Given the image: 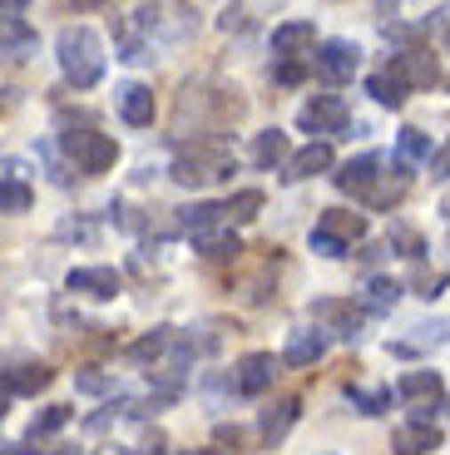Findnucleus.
<instances>
[{
	"label": "nucleus",
	"mask_w": 450,
	"mask_h": 455,
	"mask_svg": "<svg viewBox=\"0 0 450 455\" xmlns=\"http://www.w3.org/2000/svg\"><path fill=\"white\" fill-rule=\"evenodd\" d=\"M55 60L65 69V80L75 90H94L104 75V40L90 30V25H65L55 35Z\"/></svg>",
	"instance_id": "obj_1"
},
{
	"label": "nucleus",
	"mask_w": 450,
	"mask_h": 455,
	"mask_svg": "<svg viewBox=\"0 0 450 455\" xmlns=\"http://www.w3.org/2000/svg\"><path fill=\"white\" fill-rule=\"evenodd\" d=\"M233 148L228 144H193L189 154H179L173 159V183H183V188H208V183L228 179L233 173Z\"/></svg>",
	"instance_id": "obj_2"
},
{
	"label": "nucleus",
	"mask_w": 450,
	"mask_h": 455,
	"mask_svg": "<svg viewBox=\"0 0 450 455\" xmlns=\"http://www.w3.org/2000/svg\"><path fill=\"white\" fill-rule=\"evenodd\" d=\"M60 148L75 159L79 173H109L119 159L114 134H100V129H69V134H60Z\"/></svg>",
	"instance_id": "obj_3"
},
{
	"label": "nucleus",
	"mask_w": 450,
	"mask_h": 455,
	"mask_svg": "<svg viewBox=\"0 0 450 455\" xmlns=\"http://www.w3.org/2000/svg\"><path fill=\"white\" fill-rule=\"evenodd\" d=\"M386 75H391L401 90H430V84L440 80V65H436V55L430 50H396L391 55V65H386Z\"/></svg>",
	"instance_id": "obj_4"
},
{
	"label": "nucleus",
	"mask_w": 450,
	"mask_h": 455,
	"mask_svg": "<svg viewBox=\"0 0 450 455\" xmlns=\"http://www.w3.org/2000/svg\"><path fill=\"white\" fill-rule=\"evenodd\" d=\"M396 396L411 401V421H430V411L446 401V381H440V371H406L401 381H396Z\"/></svg>",
	"instance_id": "obj_5"
},
{
	"label": "nucleus",
	"mask_w": 450,
	"mask_h": 455,
	"mask_svg": "<svg viewBox=\"0 0 450 455\" xmlns=\"http://www.w3.org/2000/svg\"><path fill=\"white\" fill-rule=\"evenodd\" d=\"M297 124L307 129V134H342V129L351 124V109L342 94H312V100L302 104V114H297Z\"/></svg>",
	"instance_id": "obj_6"
},
{
	"label": "nucleus",
	"mask_w": 450,
	"mask_h": 455,
	"mask_svg": "<svg viewBox=\"0 0 450 455\" xmlns=\"http://www.w3.org/2000/svg\"><path fill=\"white\" fill-rule=\"evenodd\" d=\"M312 69L322 75L326 84H347L351 75L361 69V50L351 45V40H322L312 55Z\"/></svg>",
	"instance_id": "obj_7"
},
{
	"label": "nucleus",
	"mask_w": 450,
	"mask_h": 455,
	"mask_svg": "<svg viewBox=\"0 0 450 455\" xmlns=\"http://www.w3.org/2000/svg\"><path fill=\"white\" fill-rule=\"evenodd\" d=\"M277 366H282V356H272V352H248L243 362H237V371H233V391L237 396H268L272 391V381H277Z\"/></svg>",
	"instance_id": "obj_8"
},
{
	"label": "nucleus",
	"mask_w": 450,
	"mask_h": 455,
	"mask_svg": "<svg viewBox=\"0 0 450 455\" xmlns=\"http://www.w3.org/2000/svg\"><path fill=\"white\" fill-rule=\"evenodd\" d=\"M361 317H366V307H357L351 297H317L312 302V322L322 331H337V337H357L361 331Z\"/></svg>",
	"instance_id": "obj_9"
},
{
	"label": "nucleus",
	"mask_w": 450,
	"mask_h": 455,
	"mask_svg": "<svg viewBox=\"0 0 450 455\" xmlns=\"http://www.w3.org/2000/svg\"><path fill=\"white\" fill-rule=\"evenodd\" d=\"M65 287L79 297H94V302H109V297L119 292V273H114V267H69Z\"/></svg>",
	"instance_id": "obj_10"
},
{
	"label": "nucleus",
	"mask_w": 450,
	"mask_h": 455,
	"mask_svg": "<svg viewBox=\"0 0 450 455\" xmlns=\"http://www.w3.org/2000/svg\"><path fill=\"white\" fill-rule=\"evenodd\" d=\"M382 164H386L382 154H361V159H347L337 173H332V183H337L342 194H361V198H366V194H372L376 169H382Z\"/></svg>",
	"instance_id": "obj_11"
},
{
	"label": "nucleus",
	"mask_w": 450,
	"mask_h": 455,
	"mask_svg": "<svg viewBox=\"0 0 450 455\" xmlns=\"http://www.w3.org/2000/svg\"><path fill=\"white\" fill-rule=\"evenodd\" d=\"M312 20H287L272 30V55L277 60H312Z\"/></svg>",
	"instance_id": "obj_12"
},
{
	"label": "nucleus",
	"mask_w": 450,
	"mask_h": 455,
	"mask_svg": "<svg viewBox=\"0 0 450 455\" xmlns=\"http://www.w3.org/2000/svg\"><path fill=\"white\" fill-rule=\"evenodd\" d=\"M50 381H55V371H50L45 362H25V366L0 376V396H35V391H45Z\"/></svg>",
	"instance_id": "obj_13"
},
{
	"label": "nucleus",
	"mask_w": 450,
	"mask_h": 455,
	"mask_svg": "<svg viewBox=\"0 0 450 455\" xmlns=\"http://www.w3.org/2000/svg\"><path fill=\"white\" fill-rule=\"evenodd\" d=\"M332 169V144L326 139H317V144L297 148L293 159H287V169H282V179L287 183H302V179H317V173Z\"/></svg>",
	"instance_id": "obj_14"
},
{
	"label": "nucleus",
	"mask_w": 450,
	"mask_h": 455,
	"mask_svg": "<svg viewBox=\"0 0 450 455\" xmlns=\"http://www.w3.org/2000/svg\"><path fill=\"white\" fill-rule=\"evenodd\" d=\"M297 411H302V401H297V396H282V401H272V406H268V411H262V416H258V441L277 445L282 435L293 431Z\"/></svg>",
	"instance_id": "obj_15"
},
{
	"label": "nucleus",
	"mask_w": 450,
	"mask_h": 455,
	"mask_svg": "<svg viewBox=\"0 0 450 455\" xmlns=\"http://www.w3.org/2000/svg\"><path fill=\"white\" fill-rule=\"evenodd\" d=\"M322 352H326V331L322 327H297L293 337H287V347H282V362L312 366V362H322Z\"/></svg>",
	"instance_id": "obj_16"
},
{
	"label": "nucleus",
	"mask_w": 450,
	"mask_h": 455,
	"mask_svg": "<svg viewBox=\"0 0 450 455\" xmlns=\"http://www.w3.org/2000/svg\"><path fill=\"white\" fill-rule=\"evenodd\" d=\"M317 233L332 243H342V248H351L357 238H366V218L361 213H347V208H326L322 223H317Z\"/></svg>",
	"instance_id": "obj_17"
},
{
	"label": "nucleus",
	"mask_w": 450,
	"mask_h": 455,
	"mask_svg": "<svg viewBox=\"0 0 450 455\" xmlns=\"http://www.w3.org/2000/svg\"><path fill=\"white\" fill-rule=\"evenodd\" d=\"M440 426H430V421H406L401 431L391 435V445H396V455H426V451H440Z\"/></svg>",
	"instance_id": "obj_18"
},
{
	"label": "nucleus",
	"mask_w": 450,
	"mask_h": 455,
	"mask_svg": "<svg viewBox=\"0 0 450 455\" xmlns=\"http://www.w3.org/2000/svg\"><path fill=\"white\" fill-rule=\"evenodd\" d=\"M193 248H198L208 262H228V258L243 252V243H237V233L223 223V228H203V233H193Z\"/></svg>",
	"instance_id": "obj_19"
},
{
	"label": "nucleus",
	"mask_w": 450,
	"mask_h": 455,
	"mask_svg": "<svg viewBox=\"0 0 450 455\" xmlns=\"http://www.w3.org/2000/svg\"><path fill=\"white\" fill-rule=\"evenodd\" d=\"M154 90L149 84H125L119 90V114H125V124H134V129H144V124H154Z\"/></svg>",
	"instance_id": "obj_20"
},
{
	"label": "nucleus",
	"mask_w": 450,
	"mask_h": 455,
	"mask_svg": "<svg viewBox=\"0 0 450 455\" xmlns=\"http://www.w3.org/2000/svg\"><path fill=\"white\" fill-rule=\"evenodd\" d=\"M15 11H20V5H15ZM15 11L0 15V55H15V60H20V55H30V50H35V30H30V25H25Z\"/></svg>",
	"instance_id": "obj_21"
},
{
	"label": "nucleus",
	"mask_w": 450,
	"mask_h": 455,
	"mask_svg": "<svg viewBox=\"0 0 450 455\" xmlns=\"http://www.w3.org/2000/svg\"><path fill=\"white\" fill-rule=\"evenodd\" d=\"M173 341H179V327H154L144 341H134V347H129V362H139V366H144V362H158V356L169 352Z\"/></svg>",
	"instance_id": "obj_22"
},
{
	"label": "nucleus",
	"mask_w": 450,
	"mask_h": 455,
	"mask_svg": "<svg viewBox=\"0 0 450 455\" xmlns=\"http://www.w3.org/2000/svg\"><path fill=\"white\" fill-rule=\"evenodd\" d=\"M253 159H258L262 169H272V164L287 169V159H293V154H287V134H282V129H262L258 144H253Z\"/></svg>",
	"instance_id": "obj_23"
},
{
	"label": "nucleus",
	"mask_w": 450,
	"mask_h": 455,
	"mask_svg": "<svg viewBox=\"0 0 450 455\" xmlns=\"http://www.w3.org/2000/svg\"><path fill=\"white\" fill-rule=\"evenodd\" d=\"M347 401L361 411V416H382V411H391V387H357V381H351Z\"/></svg>",
	"instance_id": "obj_24"
},
{
	"label": "nucleus",
	"mask_w": 450,
	"mask_h": 455,
	"mask_svg": "<svg viewBox=\"0 0 450 455\" xmlns=\"http://www.w3.org/2000/svg\"><path fill=\"white\" fill-rule=\"evenodd\" d=\"M406 164H396V179H382V183H372V194H366V204L372 208H396L406 198Z\"/></svg>",
	"instance_id": "obj_25"
},
{
	"label": "nucleus",
	"mask_w": 450,
	"mask_h": 455,
	"mask_svg": "<svg viewBox=\"0 0 450 455\" xmlns=\"http://www.w3.org/2000/svg\"><path fill=\"white\" fill-rule=\"evenodd\" d=\"M446 283H450V277L436 273V267H426V262H411V277H406V287H411L416 297H426V302L446 292Z\"/></svg>",
	"instance_id": "obj_26"
},
{
	"label": "nucleus",
	"mask_w": 450,
	"mask_h": 455,
	"mask_svg": "<svg viewBox=\"0 0 450 455\" xmlns=\"http://www.w3.org/2000/svg\"><path fill=\"white\" fill-rule=\"evenodd\" d=\"M401 302V283L391 277H366V312H391Z\"/></svg>",
	"instance_id": "obj_27"
},
{
	"label": "nucleus",
	"mask_w": 450,
	"mask_h": 455,
	"mask_svg": "<svg viewBox=\"0 0 450 455\" xmlns=\"http://www.w3.org/2000/svg\"><path fill=\"white\" fill-rule=\"evenodd\" d=\"M35 194L25 179H0V213H30Z\"/></svg>",
	"instance_id": "obj_28"
},
{
	"label": "nucleus",
	"mask_w": 450,
	"mask_h": 455,
	"mask_svg": "<svg viewBox=\"0 0 450 455\" xmlns=\"http://www.w3.org/2000/svg\"><path fill=\"white\" fill-rule=\"evenodd\" d=\"M396 154H401V164H421V159H436V148H430V139L421 134V129H401V139H396Z\"/></svg>",
	"instance_id": "obj_29"
},
{
	"label": "nucleus",
	"mask_w": 450,
	"mask_h": 455,
	"mask_svg": "<svg viewBox=\"0 0 450 455\" xmlns=\"http://www.w3.org/2000/svg\"><path fill=\"white\" fill-rule=\"evenodd\" d=\"M223 208H228V228H233V223H253L258 208H262V188H243V194H233Z\"/></svg>",
	"instance_id": "obj_30"
},
{
	"label": "nucleus",
	"mask_w": 450,
	"mask_h": 455,
	"mask_svg": "<svg viewBox=\"0 0 450 455\" xmlns=\"http://www.w3.org/2000/svg\"><path fill=\"white\" fill-rule=\"evenodd\" d=\"M366 94H372L376 104H386V109H401V104H406V90H401V84L391 80V75H386V69H382V75H372V80H366Z\"/></svg>",
	"instance_id": "obj_31"
},
{
	"label": "nucleus",
	"mask_w": 450,
	"mask_h": 455,
	"mask_svg": "<svg viewBox=\"0 0 450 455\" xmlns=\"http://www.w3.org/2000/svg\"><path fill=\"white\" fill-rule=\"evenodd\" d=\"M69 416H75L69 406H50V411H40V416L30 421V441H40V435H55L60 426H69Z\"/></svg>",
	"instance_id": "obj_32"
},
{
	"label": "nucleus",
	"mask_w": 450,
	"mask_h": 455,
	"mask_svg": "<svg viewBox=\"0 0 450 455\" xmlns=\"http://www.w3.org/2000/svg\"><path fill=\"white\" fill-rule=\"evenodd\" d=\"M75 387L84 391V396H109L114 391V376L94 371V366H84V371H75Z\"/></svg>",
	"instance_id": "obj_33"
},
{
	"label": "nucleus",
	"mask_w": 450,
	"mask_h": 455,
	"mask_svg": "<svg viewBox=\"0 0 450 455\" xmlns=\"http://www.w3.org/2000/svg\"><path fill=\"white\" fill-rule=\"evenodd\" d=\"M386 243L401 248V258H411V262H421V252H426V248H421V233H411V228H401V223L391 228V238H386Z\"/></svg>",
	"instance_id": "obj_34"
},
{
	"label": "nucleus",
	"mask_w": 450,
	"mask_h": 455,
	"mask_svg": "<svg viewBox=\"0 0 450 455\" xmlns=\"http://www.w3.org/2000/svg\"><path fill=\"white\" fill-rule=\"evenodd\" d=\"M307 75H312V60H277V69H272L277 84H302Z\"/></svg>",
	"instance_id": "obj_35"
},
{
	"label": "nucleus",
	"mask_w": 450,
	"mask_h": 455,
	"mask_svg": "<svg viewBox=\"0 0 450 455\" xmlns=\"http://www.w3.org/2000/svg\"><path fill=\"white\" fill-rule=\"evenodd\" d=\"M312 252H322V258H347L351 248H342V243L322 238V233H317V228H312Z\"/></svg>",
	"instance_id": "obj_36"
},
{
	"label": "nucleus",
	"mask_w": 450,
	"mask_h": 455,
	"mask_svg": "<svg viewBox=\"0 0 450 455\" xmlns=\"http://www.w3.org/2000/svg\"><path fill=\"white\" fill-rule=\"evenodd\" d=\"M416 331H421V341H450V317L426 322V327H416Z\"/></svg>",
	"instance_id": "obj_37"
},
{
	"label": "nucleus",
	"mask_w": 450,
	"mask_h": 455,
	"mask_svg": "<svg viewBox=\"0 0 450 455\" xmlns=\"http://www.w3.org/2000/svg\"><path fill=\"white\" fill-rule=\"evenodd\" d=\"M430 179H450V139L436 148V159H430Z\"/></svg>",
	"instance_id": "obj_38"
},
{
	"label": "nucleus",
	"mask_w": 450,
	"mask_h": 455,
	"mask_svg": "<svg viewBox=\"0 0 450 455\" xmlns=\"http://www.w3.org/2000/svg\"><path fill=\"white\" fill-rule=\"evenodd\" d=\"M218 25H223V30H243V25H248V11H243V5H228V11L218 15Z\"/></svg>",
	"instance_id": "obj_39"
},
{
	"label": "nucleus",
	"mask_w": 450,
	"mask_h": 455,
	"mask_svg": "<svg viewBox=\"0 0 450 455\" xmlns=\"http://www.w3.org/2000/svg\"><path fill=\"white\" fill-rule=\"evenodd\" d=\"M0 455H20V445H15V441H0Z\"/></svg>",
	"instance_id": "obj_40"
},
{
	"label": "nucleus",
	"mask_w": 450,
	"mask_h": 455,
	"mask_svg": "<svg viewBox=\"0 0 450 455\" xmlns=\"http://www.w3.org/2000/svg\"><path fill=\"white\" fill-rule=\"evenodd\" d=\"M50 455H79V451H75V445H55Z\"/></svg>",
	"instance_id": "obj_41"
},
{
	"label": "nucleus",
	"mask_w": 450,
	"mask_h": 455,
	"mask_svg": "<svg viewBox=\"0 0 450 455\" xmlns=\"http://www.w3.org/2000/svg\"><path fill=\"white\" fill-rule=\"evenodd\" d=\"M5 411H11V396H0V421H5Z\"/></svg>",
	"instance_id": "obj_42"
},
{
	"label": "nucleus",
	"mask_w": 450,
	"mask_h": 455,
	"mask_svg": "<svg viewBox=\"0 0 450 455\" xmlns=\"http://www.w3.org/2000/svg\"><path fill=\"white\" fill-rule=\"evenodd\" d=\"M189 455H228V451H189Z\"/></svg>",
	"instance_id": "obj_43"
},
{
	"label": "nucleus",
	"mask_w": 450,
	"mask_h": 455,
	"mask_svg": "<svg viewBox=\"0 0 450 455\" xmlns=\"http://www.w3.org/2000/svg\"><path fill=\"white\" fill-rule=\"evenodd\" d=\"M440 213H450V194H446V198H440Z\"/></svg>",
	"instance_id": "obj_44"
}]
</instances>
